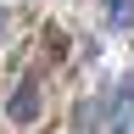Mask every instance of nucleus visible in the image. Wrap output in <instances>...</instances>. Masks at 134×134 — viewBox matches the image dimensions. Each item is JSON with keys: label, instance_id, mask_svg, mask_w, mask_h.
<instances>
[{"label": "nucleus", "instance_id": "f03ea898", "mask_svg": "<svg viewBox=\"0 0 134 134\" xmlns=\"http://www.w3.org/2000/svg\"><path fill=\"white\" fill-rule=\"evenodd\" d=\"M11 117L17 123H34V117H39V90H34V78H23V90L11 95Z\"/></svg>", "mask_w": 134, "mask_h": 134}, {"label": "nucleus", "instance_id": "7ed1b4c3", "mask_svg": "<svg viewBox=\"0 0 134 134\" xmlns=\"http://www.w3.org/2000/svg\"><path fill=\"white\" fill-rule=\"evenodd\" d=\"M106 23L112 28H134V0H106Z\"/></svg>", "mask_w": 134, "mask_h": 134}, {"label": "nucleus", "instance_id": "f257e3e1", "mask_svg": "<svg viewBox=\"0 0 134 134\" xmlns=\"http://www.w3.org/2000/svg\"><path fill=\"white\" fill-rule=\"evenodd\" d=\"M106 134H134V78L117 90L112 100V117H106Z\"/></svg>", "mask_w": 134, "mask_h": 134}]
</instances>
